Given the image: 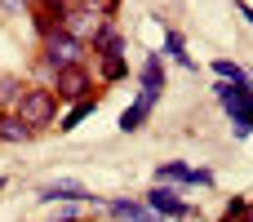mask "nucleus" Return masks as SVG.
I'll use <instances>...</instances> for the list:
<instances>
[{"label":"nucleus","instance_id":"obj_2","mask_svg":"<svg viewBox=\"0 0 253 222\" xmlns=\"http://www.w3.org/2000/svg\"><path fill=\"white\" fill-rule=\"evenodd\" d=\"M40 53H44V67L58 76V71H67V67H80L84 44H80L76 36H67V31H53V36L40 40Z\"/></svg>","mask_w":253,"mask_h":222},{"label":"nucleus","instance_id":"obj_5","mask_svg":"<svg viewBox=\"0 0 253 222\" xmlns=\"http://www.w3.org/2000/svg\"><path fill=\"white\" fill-rule=\"evenodd\" d=\"M156 98H160V93H151V89H142V93H138V102H133V107H125V116H120V133H138V129H142V120L151 116V107H156Z\"/></svg>","mask_w":253,"mask_h":222},{"label":"nucleus","instance_id":"obj_8","mask_svg":"<svg viewBox=\"0 0 253 222\" xmlns=\"http://www.w3.org/2000/svg\"><path fill=\"white\" fill-rule=\"evenodd\" d=\"M142 89H151V93L165 89V62H160V53H151V58L142 62Z\"/></svg>","mask_w":253,"mask_h":222},{"label":"nucleus","instance_id":"obj_22","mask_svg":"<svg viewBox=\"0 0 253 222\" xmlns=\"http://www.w3.org/2000/svg\"><path fill=\"white\" fill-rule=\"evenodd\" d=\"M0 187H4V178H0Z\"/></svg>","mask_w":253,"mask_h":222},{"label":"nucleus","instance_id":"obj_21","mask_svg":"<svg viewBox=\"0 0 253 222\" xmlns=\"http://www.w3.org/2000/svg\"><path fill=\"white\" fill-rule=\"evenodd\" d=\"M240 222H253V205H249V209H245V218H240Z\"/></svg>","mask_w":253,"mask_h":222},{"label":"nucleus","instance_id":"obj_19","mask_svg":"<svg viewBox=\"0 0 253 222\" xmlns=\"http://www.w3.org/2000/svg\"><path fill=\"white\" fill-rule=\"evenodd\" d=\"M240 13H245V18H249V22H253V4H240Z\"/></svg>","mask_w":253,"mask_h":222},{"label":"nucleus","instance_id":"obj_4","mask_svg":"<svg viewBox=\"0 0 253 222\" xmlns=\"http://www.w3.org/2000/svg\"><path fill=\"white\" fill-rule=\"evenodd\" d=\"M147 209L151 214H165V218H191V205H182L178 200V191L173 187H156V191H147Z\"/></svg>","mask_w":253,"mask_h":222},{"label":"nucleus","instance_id":"obj_1","mask_svg":"<svg viewBox=\"0 0 253 222\" xmlns=\"http://www.w3.org/2000/svg\"><path fill=\"white\" fill-rule=\"evenodd\" d=\"M58 93L53 89H44V85H27V93H22V102H18V120L27 125V129H44V125H53L58 120Z\"/></svg>","mask_w":253,"mask_h":222},{"label":"nucleus","instance_id":"obj_6","mask_svg":"<svg viewBox=\"0 0 253 222\" xmlns=\"http://www.w3.org/2000/svg\"><path fill=\"white\" fill-rule=\"evenodd\" d=\"M36 196H40V200H93V196H89V187H84V182H71V178L44 182Z\"/></svg>","mask_w":253,"mask_h":222},{"label":"nucleus","instance_id":"obj_17","mask_svg":"<svg viewBox=\"0 0 253 222\" xmlns=\"http://www.w3.org/2000/svg\"><path fill=\"white\" fill-rule=\"evenodd\" d=\"M245 209H249V200H227V218H245Z\"/></svg>","mask_w":253,"mask_h":222},{"label":"nucleus","instance_id":"obj_3","mask_svg":"<svg viewBox=\"0 0 253 222\" xmlns=\"http://www.w3.org/2000/svg\"><path fill=\"white\" fill-rule=\"evenodd\" d=\"M89 89H93V80H89V71H84V67H67V71H58V76H53V93H58V98L80 102V98H89Z\"/></svg>","mask_w":253,"mask_h":222},{"label":"nucleus","instance_id":"obj_7","mask_svg":"<svg viewBox=\"0 0 253 222\" xmlns=\"http://www.w3.org/2000/svg\"><path fill=\"white\" fill-rule=\"evenodd\" d=\"M107 209H111V218H120V222H156L138 200H111Z\"/></svg>","mask_w":253,"mask_h":222},{"label":"nucleus","instance_id":"obj_18","mask_svg":"<svg viewBox=\"0 0 253 222\" xmlns=\"http://www.w3.org/2000/svg\"><path fill=\"white\" fill-rule=\"evenodd\" d=\"M53 222H80V218H76V214L67 209V214H58V218H53Z\"/></svg>","mask_w":253,"mask_h":222},{"label":"nucleus","instance_id":"obj_16","mask_svg":"<svg viewBox=\"0 0 253 222\" xmlns=\"http://www.w3.org/2000/svg\"><path fill=\"white\" fill-rule=\"evenodd\" d=\"M209 182H213L209 169H191V187H209Z\"/></svg>","mask_w":253,"mask_h":222},{"label":"nucleus","instance_id":"obj_12","mask_svg":"<svg viewBox=\"0 0 253 222\" xmlns=\"http://www.w3.org/2000/svg\"><path fill=\"white\" fill-rule=\"evenodd\" d=\"M213 71H218V80H231V85L249 80V71H245V67H236L231 58H218V62H213Z\"/></svg>","mask_w":253,"mask_h":222},{"label":"nucleus","instance_id":"obj_20","mask_svg":"<svg viewBox=\"0 0 253 222\" xmlns=\"http://www.w3.org/2000/svg\"><path fill=\"white\" fill-rule=\"evenodd\" d=\"M71 4H80V9H93V0H71Z\"/></svg>","mask_w":253,"mask_h":222},{"label":"nucleus","instance_id":"obj_15","mask_svg":"<svg viewBox=\"0 0 253 222\" xmlns=\"http://www.w3.org/2000/svg\"><path fill=\"white\" fill-rule=\"evenodd\" d=\"M129 67H125V58H102V80H120Z\"/></svg>","mask_w":253,"mask_h":222},{"label":"nucleus","instance_id":"obj_13","mask_svg":"<svg viewBox=\"0 0 253 222\" xmlns=\"http://www.w3.org/2000/svg\"><path fill=\"white\" fill-rule=\"evenodd\" d=\"M156 178H160V182H187V187H191V169H187V165H178V160H173V165H160V169H156Z\"/></svg>","mask_w":253,"mask_h":222},{"label":"nucleus","instance_id":"obj_9","mask_svg":"<svg viewBox=\"0 0 253 222\" xmlns=\"http://www.w3.org/2000/svg\"><path fill=\"white\" fill-rule=\"evenodd\" d=\"M93 111H98V98H80V102H76V107H71L62 120H58V129L67 133V129H76V125H80L84 116H93Z\"/></svg>","mask_w":253,"mask_h":222},{"label":"nucleus","instance_id":"obj_14","mask_svg":"<svg viewBox=\"0 0 253 222\" xmlns=\"http://www.w3.org/2000/svg\"><path fill=\"white\" fill-rule=\"evenodd\" d=\"M165 49H169V53L182 62V67H191V58H187V44H182V36H178V31H165Z\"/></svg>","mask_w":253,"mask_h":222},{"label":"nucleus","instance_id":"obj_11","mask_svg":"<svg viewBox=\"0 0 253 222\" xmlns=\"http://www.w3.org/2000/svg\"><path fill=\"white\" fill-rule=\"evenodd\" d=\"M22 93H27V85H18V80H0V111H4V107H13V116H18ZM4 116H9V111H4Z\"/></svg>","mask_w":253,"mask_h":222},{"label":"nucleus","instance_id":"obj_10","mask_svg":"<svg viewBox=\"0 0 253 222\" xmlns=\"http://www.w3.org/2000/svg\"><path fill=\"white\" fill-rule=\"evenodd\" d=\"M27 138H31V129H27L13 111H9V116H0V142H27Z\"/></svg>","mask_w":253,"mask_h":222}]
</instances>
